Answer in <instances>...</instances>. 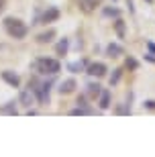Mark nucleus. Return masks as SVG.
Here are the masks:
<instances>
[{
    "label": "nucleus",
    "instance_id": "aec40b11",
    "mask_svg": "<svg viewBox=\"0 0 155 157\" xmlns=\"http://www.w3.org/2000/svg\"><path fill=\"white\" fill-rule=\"evenodd\" d=\"M0 112L2 114H17V106H14V102H6L4 106H0Z\"/></svg>",
    "mask_w": 155,
    "mask_h": 157
},
{
    "label": "nucleus",
    "instance_id": "c756f323",
    "mask_svg": "<svg viewBox=\"0 0 155 157\" xmlns=\"http://www.w3.org/2000/svg\"><path fill=\"white\" fill-rule=\"evenodd\" d=\"M112 2H116V0H112Z\"/></svg>",
    "mask_w": 155,
    "mask_h": 157
},
{
    "label": "nucleus",
    "instance_id": "5701e85b",
    "mask_svg": "<svg viewBox=\"0 0 155 157\" xmlns=\"http://www.w3.org/2000/svg\"><path fill=\"white\" fill-rule=\"evenodd\" d=\"M143 108H147V110H155V100H145Z\"/></svg>",
    "mask_w": 155,
    "mask_h": 157
},
{
    "label": "nucleus",
    "instance_id": "6ab92c4d",
    "mask_svg": "<svg viewBox=\"0 0 155 157\" xmlns=\"http://www.w3.org/2000/svg\"><path fill=\"white\" fill-rule=\"evenodd\" d=\"M69 114H74V117H86V114H94V108H90V106H86V108L76 106V108L69 112Z\"/></svg>",
    "mask_w": 155,
    "mask_h": 157
},
{
    "label": "nucleus",
    "instance_id": "4468645a",
    "mask_svg": "<svg viewBox=\"0 0 155 157\" xmlns=\"http://www.w3.org/2000/svg\"><path fill=\"white\" fill-rule=\"evenodd\" d=\"M53 39H55V31H53V29H47V31H43V33H39V35H37V43H41V45L51 43Z\"/></svg>",
    "mask_w": 155,
    "mask_h": 157
},
{
    "label": "nucleus",
    "instance_id": "20e7f679",
    "mask_svg": "<svg viewBox=\"0 0 155 157\" xmlns=\"http://www.w3.org/2000/svg\"><path fill=\"white\" fill-rule=\"evenodd\" d=\"M59 18V8L57 6H47L45 10L39 14V18H37V23L41 25H47V23H55Z\"/></svg>",
    "mask_w": 155,
    "mask_h": 157
},
{
    "label": "nucleus",
    "instance_id": "a211bd4d",
    "mask_svg": "<svg viewBox=\"0 0 155 157\" xmlns=\"http://www.w3.org/2000/svg\"><path fill=\"white\" fill-rule=\"evenodd\" d=\"M102 14H104V17L118 18V17H121V10H118L116 6H104V8H102Z\"/></svg>",
    "mask_w": 155,
    "mask_h": 157
},
{
    "label": "nucleus",
    "instance_id": "ddd939ff",
    "mask_svg": "<svg viewBox=\"0 0 155 157\" xmlns=\"http://www.w3.org/2000/svg\"><path fill=\"white\" fill-rule=\"evenodd\" d=\"M78 2H80V8L84 12H94V10H96V6H100L102 0H78Z\"/></svg>",
    "mask_w": 155,
    "mask_h": 157
},
{
    "label": "nucleus",
    "instance_id": "6e6552de",
    "mask_svg": "<svg viewBox=\"0 0 155 157\" xmlns=\"http://www.w3.org/2000/svg\"><path fill=\"white\" fill-rule=\"evenodd\" d=\"M78 88V84H76V80L74 78H68V80H63V82H59V88H57V92L59 94H72Z\"/></svg>",
    "mask_w": 155,
    "mask_h": 157
},
{
    "label": "nucleus",
    "instance_id": "7ed1b4c3",
    "mask_svg": "<svg viewBox=\"0 0 155 157\" xmlns=\"http://www.w3.org/2000/svg\"><path fill=\"white\" fill-rule=\"evenodd\" d=\"M29 88L33 90L35 100L39 104H49V92H51V82H39V80H31Z\"/></svg>",
    "mask_w": 155,
    "mask_h": 157
},
{
    "label": "nucleus",
    "instance_id": "b1692460",
    "mask_svg": "<svg viewBox=\"0 0 155 157\" xmlns=\"http://www.w3.org/2000/svg\"><path fill=\"white\" fill-rule=\"evenodd\" d=\"M78 106H80V108H86V98H84V96H80V98H78Z\"/></svg>",
    "mask_w": 155,
    "mask_h": 157
},
{
    "label": "nucleus",
    "instance_id": "bb28decb",
    "mask_svg": "<svg viewBox=\"0 0 155 157\" xmlns=\"http://www.w3.org/2000/svg\"><path fill=\"white\" fill-rule=\"evenodd\" d=\"M126 4H129V10L135 12V6H133V0H126Z\"/></svg>",
    "mask_w": 155,
    "mask_h": 157
},
{
    "label": "nucleus",
    "instance_id": "f8f14e48",
    "mask_svg": "<svg viewBox=\"0 0 155 157\" xmlns=\"http://www.w3.org/2000/svg\"><path fill=\"white\" fill-rule=\"evenodd\" d=\"M98 106L102 110H108L110 108V90H102V92L98 94Z\"/></svg>",
    "mask_w": 155,
    "mask_h": 157
},
{
    "label": "nucleus",
    "instance_id": "412c9836",
    "mask_svg": "<svg viewBox=\"0 0 155 157\" xmlns=\"http://www.w3.org/2000/svg\"><path fill=\"white\" fill-rule=\"evenodd\" d=\"M125 67L129 71H135V70H139V61L135 57H131V55H129V57H126V61H125Z\"/></svg>",
    "mask_w": 155,
    "mask_h": 157
},
{
    "label": "nucleus",
    "instance_id": "4be33fe9",
    "mask_svg": "<svg viewBox=\"0 0 155 157\" xmlns=\"http://www.w3.org/2000/svg\"><path fill=\"white\" fill-rule=\"evenodd\" d=\"M122 78V67H116L114 71H112V76H110V86H116L118 82H121Z\"/></svg>",
    "mask_w": 155,
    "mask_h": 157
},
{
    "label": "nucleus",
    "instance_id": "dca6fc26",
    "mask_svg": "<svg viewBox=\"0 0 155 157\" xmlns=\"http://www.w3.org/2000/svg\"><path fill=\"white\" fill-rule=\"evenodd\" d=\"M69 49V39H59V43L55 45V53L57 55H65Z\"/></svg>",
    "mask_w": 155,
    "mask_h": 157
},
{
    "label": "nucleus",
    "instance_id": "2eb2a0df",
    "mask_svg": "<svg viewBox=\"0 0 155 157\" xmlns=\"http://www.w3.org/2000/svg\"><path fill=\"white\" fill-rule=\"evenodd\" d=\"M114 31H116V35H118V39H125L126 37V25L121 17L114 18Z\"/></svg>",
    "mask_w": 155,
    "mask_h": 157
},
{
    "label": "nucleus",
    "instance_id": "39448f33",
    "mask_svg": "<svg viewBox=\"0 0 155 157\" xmlns=\"http://www.w3.org/2000/svg\"><path fill=\"white\" fill-rule=\"evenodd\" d=\"M106 71H108V67H106V63H102V61H92V63L86 65V74H90L92 78H104Z\"/></svg>",
    "mask_w": 155,
    "mask_h": 157
},
{
    "label": "nucleus",
    "instance_id": "a878e982",
    "mask_svg": "<svg viewBox=\"0 0 155 157\" xmlns=\"http://www.w3.org/2000/svg\"><path fill=\"white\" fill-rule=\"evenodd\" d=\"M145 59H147L149 63H155V55L153 53H145Z\"/></svg>",
    "mask_w": 155,
    "mask_h": 157
},
{
    "label": "nucleus",
    "instance_id": "f3484780",
    "mask_svg": "<svg viewBox=\"0 0 155 157\" xmlns=\"http://www.w3.org/2000/svg\"><path fill=\"white\" fill-rule=\"evenodd\" d=\"M114 112H116V114H121V117H129V114H131V100H129V104H126V102L118 104L114 108Z\"/></svg>",
    "mask_w": 155,
    "mask_h": 157
},
{
    "label": "nucleus",
    "instance_id": "9d476101",
    "mask_svg": "<svg viewBox=\"0 0 155 157\" xmlns=\"http://www.w3.org/2000/svg\"><path fill=\"white\" fill-rule=\"evenodd\" d=\"M86 65H88V59H78V61L68 63V71H72V74H82V71H86Z\"/></svg>",
    "mask_w": 155,
    "mask_h": 157
},
{
    "label": "nucleus",
    "instance_id": "f03ea898",
    "mask_svg": "<svg viewBox=\"0 0 155 157\" xmlns=\"http://www.w3.org/2000/svg\"><path fill=\"white\" fill-rule=\"evenodd\" d=\"M4 31L8 33V37H12V39H25L27 33H29V27H27L21 18L6 17L4 18Z\"/></svg>",
    "mask_w": 155,
    "mask_h": 157
},
{
    "label": "nucleus",
    "instance_id": "cd10ccee",
    "mask_svg": "<svg viewBox=\"0 0 155 157\" xmlns=\"http://www.w3.org/2000/svg\"><path fill=\"white\" fill-rule=\"evenodd\" d=\"M4 10V0H0V12Z\"/></svg>",
    "mask_w": 155,
    "mask_h": 157
},
{
    "label": "nucleus",
    "instance_id": "9b49d317",
    "mask_svg": "<svg viewBox=\"0 0 155 157\" xmlns=\"http://www.w3.org/2000/svg\"><path fill=\"white\" fill-rule=\"evenodd\" d=\"M100 92H102V88H100V84H98V82H88V84H86V94H88V98L96 100Z\"/></svg>",
    "mask_w": 155,
    "mask_h": 157
},
{
    "label": "nucleus",
    "instance_id": "f257e3e1",
    "mask_svg": "<svg viewBox=\"0 0 155 157\" xmlns=\"http://www.w3.org/2000/svg\"><path fill=\"white\" fill-rule=\"evenodd\" d=\"M33 70L41 76H57L61 71V63H59L55 57H39L35 59Z\"/></svg>",
    "mask_w": 155,
    "mask_h": 157
},
{
    "label": "nucleus",
    "instance_id": "423d86ee",
    "mask_svg": "<svg viewBox=\"0 0 155 157\" xmlns=\"http://www.w3.org/2000/svg\"><path fill=\"white\" fill-rule=\"evenodd\" d=\"M18 104L23 106V108H27V110H31V106L35 104V94H33L31 88L21 90V94H18Z\"/></svg>",
    "mask_w": 155,
    "mask_h": 157
},
{
    "label": "nucleus",
    "instance_id": "c85d7f7f",
    "mask_svg": "<svg viewBox=\"0 0 155 157\" xmlns=\"http://www.w3.org/2000/svg\"><path fill=\"white\" fill-rule=\"evenodd\" d=\"M145 2H149V4H151V2H153V0H145Z\"/></svg>",
    "mask_w": 155,
    "mask_h": 157
},
{
    "label": "nucleus",
    "instance_id": "393cba45",
    "mask_svg": "<svg viewBox=\"0 0 155 157\" xmlns=\"http://www.w3.org/2000/svg\"><path fill=\"white\" fill-rule=\"evenodd\" d=\"M147 49H149V53L155 55V43H153V41H147Z\"/></svg>",
    "mask_w": 155,
    "mask_h": 157
},
{
    "label": "nucleus",
    "instance_id": "1a4fd4ad",
    "mask_svg": "<svg viewBox=\"0 0 155 157\" xmlns=\"http://www.w3.org/2000/svg\"><path fill=\"white\" fill-rule=\"evenodd\" d=\"M104 53H106L108 57H121L122 53H125V47H122L121 43H108L106 49H104Z\"/></svg>",
    "mask_w": 155,
    "mask_h": 157
},
{
    "label": "nucleus",
    "instance_id": "0eeeda50",
    "mask_svg": "<svg viewBox=\"0 0 155 157\" xmlns=\"http://www.w3.org/2000/svg\"><path fill=\"white\" fill-rule=\"evenodd\" d=\"M2 80H4L10 88H18L21 86V78H18V74H14L12 70H4L2 71Z\"/></svg>",
    "mask_w": 155,
    "mask_h": 157
}]
</instances>
